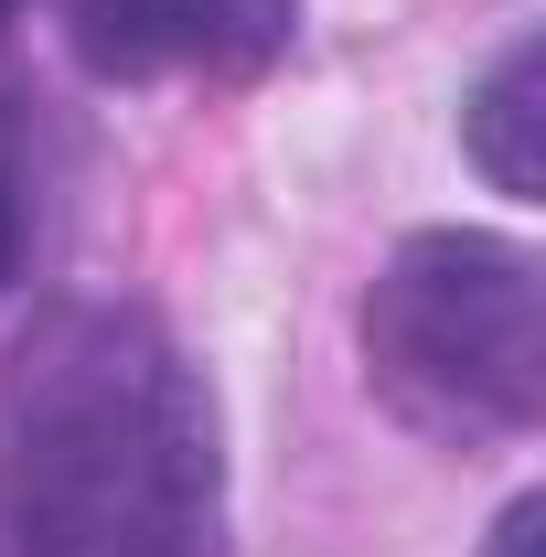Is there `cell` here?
I'll return each instance as SVG.
<instances>
[{"label": "cell", "instance_id": "4", "mask_svg": "<svg viewBox=\"0 0 546 557\" xmlns=\"http://www.w3.org/2000/svg\"><path fill=\"white\" fill-rule=\"evenodd\" d=\"M461 150L482 161L493 194L546 205V33H514L482 65V86L461 97Z\"/></svg>", "mask_w": 546, "mask_h": 557}, {"label": "cell", "instance_id": "7", "mask_svg": "<svg viewBox=\"0 0 546 557\" xmlns=\"http://www.w3.org/2000/svg\"><path fill=\"white\" fill-rule=\"evenodd\" d=\"M11 11H22V0H0V22H11Z\"/></svg>", "mask_w": 546, "mask_h": 557}, {"label": "cell", "instance_id": "2", "mask_svg": "<svg viewBox=\"0 0 546 557\" xmlns=\"http://www.w3.org/2000/svg\"><path fill=\"white\" fill-rule=\"evenodd\" d=\"M364 375L408 429L450 440V450L525 440L546 418V269H536V247L482 236V225L408 236L364 289Z\"/></svg>", "mask_w": 546, "mask_h": 557}, {"label": "cell", "instance_id": "3", "mask_svg": "<svg viewBox=\"0 0 546 557\" xmlns=\"http://www.w3.org/2000/svg\"><path fill=\"white\" fill-rule=\"evenodd\" d=\"M65 44L97 86H172V75H269L300 44V0H75Z\"/></svg>", "mask_w": 546, "mask_h": 557}, {"label": "cell", "instance_id": "1", "mask_svg": "<svg viewBox=\"0 0 546 557\" xmlns=\"http://www.w3.org/2000/svg\"><path fill=\"white\" fill-rule=\"evenodd\" d=\"M0 557H225L204 364L129 300H54L0 364Z\"/></svg>", "mask_w": 546, "mask_h": 557}, {"label": "cell", "instance_id": "6", "mask_svg": "<svg viewBox=\"0 0 546 557\" xmlns=\"http://www.w3.org/2000/svg\"><path fill=\"white\" fill-rule=\"evenodd\" d=\"M22 269V194H11V172H0V278Z\"/></svg>", "mask_w": 546, "mask_h": 557}, {"label": "cell", "instance_id": "5", "mask_svg": "<svg viewBox=\"0 0 546 557\" xmlns=\"http://www.w3.org/2000/svg\"><path fill=\"white\" fill-rule=\"evenodd\" d=\"M546 547V493H514V504H504V525H493V547L482 557H536Z\"/></svg>", "mask_w": 546, "mask_h": 557}]
</instances>
